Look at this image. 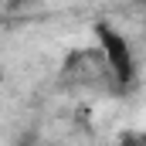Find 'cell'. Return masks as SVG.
I'll return each mask as SVG.
<instances>
[{"mask_svg": "<svg viewBox=\"0 0 146 146\" xmlns=\"http://www.w3.org/2000/svg\"><path fill=\"white\" fill-rule=\"evenodd\" d=\"M95 44H99V51L109 61L119 92H126L133 85V75H136V54H133L129 37L122 34V31H115L109 21H95Z\"/></svg>", "mask_w": 146, "mask_h": 146, "instance_id": "1", "label": "cell"}]
</instances>
